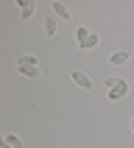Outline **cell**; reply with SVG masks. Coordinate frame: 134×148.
Returning <instances> with one entry per match:
<instances>
[{"label": "cell", "instance_id": "10", "mask_svg": "<svg viewBox=\"0 0 134 148\" xmlns=\"http://www.w3.org/2000/svg\"><path fill=\"white\" fill-rule=\"evenodd\" d=\"M6 143H8L11 148H23V140H20L17 134H6Z\"/></svg>", "mask_w": 134, "mask_h": 148}, {"label": "cell", "instance_id": "2", "mask_svg": "<svg viewBox=\"0 0 134 148\" xmlns=\"http://www.w3.org/2000/svg\"><path fill=\"white\" fill-rule=\"evenodd\" d=\"M70 81H73L75 87H81V90H92V78L87 73H81V70H73V73H70Z\"/></svg>", "mask_w": 134, "mask_h": 148}, {"label": "cell", "instance_id": "8", "mask_svg": "<svg viewBox=\"0 0 134 148\" xmlns=\"http://www.w3.org/2000/svg\"><path fill=\"white\" fill-rule=\"evenodd\" d=\"M45 34L56 36V17H45Z\"/></svg>", "mask_w": 134, "mask_h": 148}, {"label": "cell", "instance_id": "4", "mask_svg": "<svg viewBox=\"0 0 134 148\" xmlns=\"http://www.w3.org/2000/svg\"><path fill=\"white\" fill-rule=\"evenodd\" d=\"M17 8H20L23 20H28V17H34V11H36V3H34V0H17Z\"/></svg>", "mask_w": 134, "mask_h": 148}, {"label": "cell", "instance_id": "1", "mask_svg": "<svg viewBox=\"0 0 134 148\" xmlns=\"http://www.w3.org/2000/svg\"><path fill=\"white\" fill-rule=\"evenodd\" d=\"M106 98L109 101H123L126 95H129V81H126V78H106Z\"/></svg>", "mask_w": 134, "mask_h": 148}, {"label": "cell", "instance_id": "5", "mask_svg": "<svg viewBox=\"0 0 134 148\" xmlns=\"http://www.w3.org/2000/svg\"><path fill=\"white\" fill-rule=\"evenodd\" d=\"M50 8H53V14H56L59 20H70V8H67L62 0H53V3H50Z\"/></svg>", "mask_w": 134, "mask_h": 148}, {"label": "cell", "instance_id": "9", "mask_svg": "<svg viewBox=\"0 0 134 148\" xmlns=\"http://www.w3.org/2000/svg\"><path fill=\"white\" fill-rule=\"evenodd\" d=\"M17 70H20L23 75H28V78H39V75H42L39 67H17Z\"/></svg>", "mask_w": 134, "mask_h": 148}, {"label": "cell", "instance_id": "12", "mask_svg": "<svg viewBox=\"0 0 134 148\" xmlns=\"http://www.w3.org/2000/svg\"><path fill=\"white\" fill-rule=\"evenodd\" d=\"M131 132H134V117H131Z\"/></svg>", "mask_w": 134, "mask_h": 148}, {"label": "cell", "instance_id": "3", "mask_svg": "<svg viewBox=\"0 0 134 148\" xmlns=\"http://www.w3.org/2000/svg\"><path fill=\"white\" fill-rule=\"evenodd\" d=\"M90 36H92L90 28H84V25H78V28H75V42H78V48H81V50H87V45H90Z\"/></svg>", "mask_w": 134, "mask_h": 148}, {"label": "cell", "instance_id": "6", "mask_svg": "<svg viewBox=\"0 0 134 148\" xmlns=\"http://www.w3.org/2000/svg\"><path fill=\"white\" fill-rule=\"evenodd\" d=\"M17 67H39V59L34 56V53H23V56L17 59Z\"/></svg>", "mask_w": 134, "mask_h": 148}, {"label": "cell", "instance_id": "7", "mask_svg": "<svg viewBox=\"0 0 134 148\" xmlns=\"http://www.w3.org/2000/svg\"><path fill=\"white\" fill-rule=\"evenodd\" d=\"M129 59H131V53H129V50H115V53L109 56V64H126Z\"/></svg>", "mask_w": 134, "mask_h": 148}, {"label": "cell", "instance_id": "11", "mask_svg": "<svg viewBox=\"0 0 134 148\" xmlns=\"http://www.w3.org/2000/svg\"><path fill=\"white\" fill-rule=\"evenodd\" d=\"M0 148H11V145H8V143H6V140H3V143H0Z\"/></svg>", "mask_w": 134, "mask_h": 148}]
</instances>
